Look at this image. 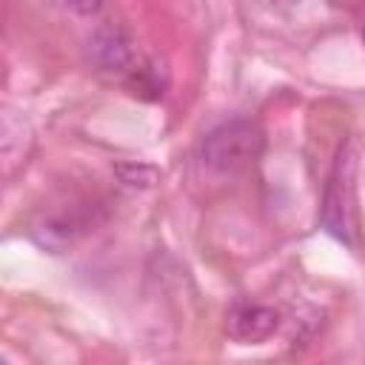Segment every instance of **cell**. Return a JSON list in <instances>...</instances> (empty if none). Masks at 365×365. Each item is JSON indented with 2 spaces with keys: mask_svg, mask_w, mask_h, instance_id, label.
<instances>
[{
  "mask_svg": "<svg viewBox=\"0 0 365 365\" xmlns=\"http://www.w3.org/2000/svg\"><path fill=\"white\" fill-rule=\"evenodd\" d=\"M265 148V134L259 128V123L237 117V120H225L220 125H214L200 145L202 163L217 171V174H237L245 171L248 165H254L259 160Z\"/></svg>",
  "mask_w": 365,
  "mask_h": 365,
  "instance_id": "1",
  "label": "cell"
},
{
  "mask_svg": "<svg viewBox=\"0 0 365 365\" xmlns=\"http://www.w3.org/2000/svg\"><path fill=\"white\" fill-rule=\"evenodd\" d=\"M354 168L356 160L351 154V148H339L336 163L331 168L328 185H325V197H322V211H319V222L325 225L328 234H334L336 240L354 245V231H356V194H354Z\"/></svg>",
  "mask_w": 365,
  "mask_h": 365,
  "instance_id": "2",
  "label": "cell"
},
{
  "mask_svg": "<svg viewBox=\"0 0 365 365\" xmlns=\"http://www.w3.org/2000/svg\"><path fill=\"white\" fill-rule=\"evenodd\" d=\"M86 51H88V60L94 63V68L108 71V74H128L140 63L134 37L123 26H114V23L94 29V34L86 43Z\"/></svg>",
  "mask_w": 365,
  "mask_h": 365,
  "instance_id": "3",
  "label": "cell"
},
{
  "mask_svg": "<svg viewBox=\"0 0 365 365\" xmlns=\"http://www.w3.org/2000/svg\"><path fill=\"white\" fill-rule=\"evenodd\" d=\"M279 328V314L259 302H237L228 311L225 331L240 345H259Z\"/></svg>",
  "mask_w": 365,
  "mask_h": 365,
  "instance_id": "4",
  "label": "cell"
},
{
  "mask_svg": "<svg viewBox=\"0 0 365 365\" xmlns=\"http://www.w3.org/2000/svg\"><path fill=\"white\" fill-rule=\"evenodd\" d=\"M91 228V217L86 205H68V211H60L48 220H43L34 228V237L40 245L51 248V251H63L66 245H71L77 237H83Z\"/></svg>",
  "mask_w": 365,
  "mask_h": 365,
  "instance_id": "5",
  "label": "cell"
},
{
  "mask_svg": "<svg viewBox=\"0 0 365 365\" xmlns=\"http://www.w3.org/2000/svg\"><path fill=\"white\" fill-rule=\"evenodd\" d=\"M66 6L80 17H94L106 6V0H66Z\"/></svg>",
  "mask_w": 365,
  "mask_h": 365,
  "instance_id": "6",
  "label": "cell"
}]
</instances>
